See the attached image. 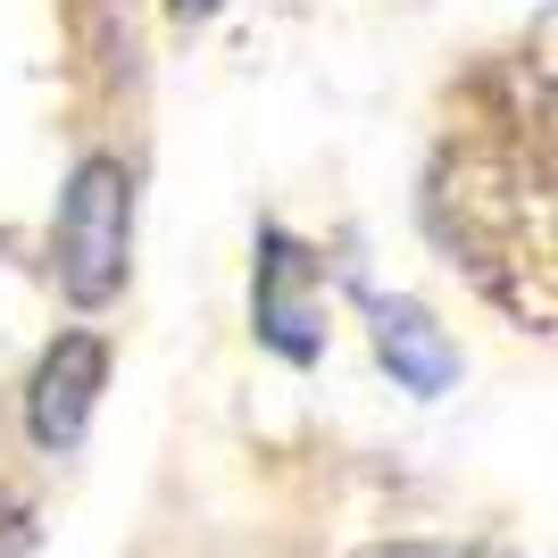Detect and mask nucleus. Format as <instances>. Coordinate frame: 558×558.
I'll return each mask as SVG.
<instances>
[{
	"label": "nucleus",
	"mask_w": 558,
	"mask_h": 558,
	"mask_svg": "<svg viewBox=\"0 0 558 558\" xmlns=\"http://www.w3.org/2000/svg\"><path fill=\"white\" fill-rule=\"evenodd\" d=\"M134 267V175L125 159H84L59 192V283L75 308H109Z\"/></svg>",
	"instance_id": "f257e3e1"
},
{
	"label": "nucleus",
	"mask_w": 558,
	"mask_h": 558,
	"mask_svg": "<svg viewBox=\"0 0 558 558\" xmlns=\"http://www.w3.org/2000/svg\"><path fill=\"white\" fill-rule=\"evenodd\" d=\"M100 384H109V350H100V333H59V342L43 350L34 384H25V434H34L50 459H68V450L84 442L93 409H100Z\"/></svg>",
	"instance_id": "f03ea898"
},
{
	"label": "nucleus",
	"mask_w": 558,
	"mask_h": 558,
	"mask_svg": "<svg viewBox=\"0 0 558 558\" xmlns=\"http://www.w3.org/2000/svg\"><path fill=\"white\" fill-rule=\"evenodd\" d=\"M258 333H267V350H283V359H317V342H326V308L308 301V283H317V267H308V251L292 242V233H267L258 242Z\"/></svg>",
	"instance_id": "7ed1b4c3"
},
{
	"label": "nucleus",
	"mask_w": 558,
	"mask_h": 558,
	"mask_svg": "<svg viewBox=\"0 0 558 558\" xmlns=\"http://www.w3.org/2000/svg\"><path fill=\"white\" fill-rule=\"evenodd\" d=\"M375 308V350H384V367L409 384V392H450L459 384V350H450V333L425 317L417 301H367Z\"/></svg>",
	"instance_id": "20e7f679"
},
{
	"label": "nucleus",
	"mask_w": 558,
	"mask_h": 558,
	"mask_svg": "<svg viewBox=\"0 0 558 558\" xmlns=\"http://www.w3.org/2000/svg\"><path fill=\"white\" fill-rule=\"evenodd\" d=\"M359 558H466V550H434V542H375Z\"/></svg>",
	"instance_id": "39448f33"
},
{
	"label": "nucleus",
	"mask_w": 558,
	"mask_h": 558,
	"mask_svg": "<svg viewBox=\"0 0 558 558\" xmlns=\"http://www.w3.org/2000/svg\"><path fill=\"white\" fill-rule=\"evenodd\" d=\"M217 9H226V0H175V17H184V25H201V17H217Z\"/></svg>",
	"instance_id": "423d86ee"
}]
</instances>
